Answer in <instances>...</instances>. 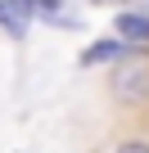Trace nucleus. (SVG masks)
Listing matches in <instances>:
<instances>
[{
    "label": "nucleus",
    "mask_w": 149,
    "mask_h": 153,
    "mask_svg": "<svg viewBox=\"0 0 149 153\" xmlns=\"http://www.w3.org/2000/svg\"><path fill=\"white\" fill-rule=\"evenodd\" d=\"M118 153H149V144H145V140H131V144H122Z\"/></svg>",
    "instance_id": "obj_5"
},
{
    "label": "nucleus",
    "mask_w": 149,
    "mask_h": 153,
    "mask_svg": "<svg viewBox=\"0 0 149 153\" xmlns=\"http://www.w3.org/2000/svg\"><path fill=\"white\" fill-rule=\"evenodd\" d=\"M118 54H127V41H95L86 54H82V63L91 68V63H113Z\"/></svg>",
    "instance_id": "obj_4"
},
{
    "label": "nucleus",
    "mask_w": 149,
    "mask_h": 153,
    "mask_svg": "<svg viewBox=\"0 0 149 153\" xmlns=\"http://www.w3.org/2000/svg\"><path fill=\"white\" fill-rule=\"evenodd\" d=\"M118 36L127 45H149V14H122L118 18Z\"/></svg>",
    "instance_id": "obj_3"
},
{
    "label": "nucleus",
    "mask_w": 149,
    "mask_h": 153,
    "mask_svg": "<svg viewBox=\"0 0 149 153\" xmlns=\"http://www.w3.org/2000/svg\"><path fill=\"white\" fill-rule=\"evenodd\" d=\"M32 0H0V27H9V32H27V23H32Z\"/></svg>",
    "instance_id": "obj_2"
},
{
    "label": "nucleus",
    "mask_w": 149,
    "mask_h": 153,
    "mask_svg": "<svg viewBox=\"0 0 149 153\" xmlns=\"http://www.w3.org/2000/svg\"><path fill=\"white\" fill-rule=\"evenodd\" d=\"M113 90H118V99L145 104V99H149V68H145V63L122 68V72H118V81H113Z\"/></svg>",
    "instance_id": "obj_1"
}]
</instances>
